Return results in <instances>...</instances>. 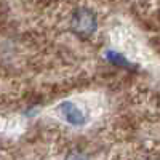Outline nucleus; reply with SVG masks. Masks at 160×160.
<instances>
[{"label": "nucleus", "instance_id": "nucleus-1", "mask_svg": "<svg viewBox=\"0 0 160 160\" xmlns=\"http://www.w3.org/2000/svg\"><path fill=\"white\" fill-rule=\"evenodd\" d=\"M71 29L78 37H91L98 29V18L88 8H78L71 18Z\"/></svg>", "mask_w": 160, "mask_h": 160}, {"label": "nucleus", "instance_id": "nucleus-2", "mask_svg": "<svg viewBox=\"0 0 160 160\" xmlns=\"http://www.w3.org/2000/svg\"><path fill=\"white\" fill-rule=\"evenodd\" d=\"M59 111H61L62 117L68 120L69 123H72V125H83L87 122L85 114L80 111L74 102H71V101L61 102L59 104Z\"/></svg>", "mask_w": 160, "mask_h": 160}, {"label": "nucleus", "instance_id": "nucleus-3", "mask_svg": "<svg viewBox=\"0 0 160 160\" xmlns=\"http://www.w3.org/2000/svg\"><path fill=\"white\" fill-rule=\"evenodd\" d=\"M64 160H88V157L80 151H71L68 155H66Z\"/></svg>", "mask_w": 160, "mask_h": 160}, {"label": "nucleus", "instance_id": "nucleus-4", "mask_svg": "<svg viewBox=\"0 0 160 160\" xmlns=\"http://www.w3.org/2000/svg\"><path fill=\"white\" fill-rule=\"evenodd\" d=\"M142 160H160L158 157H146V158H142Z\"/></svg>", "mask_w": 160, "mask_h": 160}]
</instances>
